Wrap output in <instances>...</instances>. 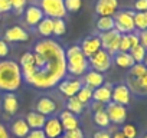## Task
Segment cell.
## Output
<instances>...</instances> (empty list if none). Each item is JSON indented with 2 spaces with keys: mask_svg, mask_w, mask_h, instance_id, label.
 Returning <instances> with one entry per match:
<instances>
[{
  "mask_svg": "<svg viewBox=\"0 0 147 138\" xmlns=\"http://www.w3.org/2000/svg\"><path fill=\"white\" fill-rule=\"evenodd\" d=\"M97 30L100 33H105L110 30H114V17L111 16H100L95 22Z\"/></svg>",
  "mask_w": 147,
  "mask_h": 138,
  "instance_id": "484cf974",
  "label": "cell"
},
{
  "mask_svg": "<svg viewBox=\"0 0 147 138\" xmlns=\"http://www.w3.org/2000/svg\"><path fill=\"white\" fill-rule=\"evenodd\" d=\"M146 76H147V72H146Z\"/></svg>",
  "mask_w": 147,
  "mask_h": 138,
  "instance_id": "f5cc1de1",
  "label": "cell"
},
{
  "mask_svg": "<svg viewBox=\"0 0 147 138\" xmlns=\"http://www.w3.org/2000/svg\"><path fill=\"white\" fill-rule=\"evenodd\" d=\"M146 48H143L141 45H137V46H134V48H131L130 49V55H131V58H133V60L136 62V63H143V60H144V58H146Z\"/></svg>",
  "mask_w": 147,
  "mask_h": 138,
  "instance_id": "4dcf8cb0",
  "label": "cell"
},
{
  "mask_svg": "<svg viewBox=\"0 0 147 138\" xmlns=\"http://www.w3.org/2000/svg\"><path fill=\"white\" fill-rule=\"evenodd\" d=\"M105 82V78H104V74H100L97 71H94V69H90V71H87L82 76V84L91 89H97L100 86H102Z\"/></svg>",
  "mask_w": 147,
  "mask_h": 138,
  "instance_id": "d6986e66",
  "label": "cell"
},
{
  "mask_svg": "<svg viewBox=\"0 0 147 138\" xmlns=\"http://www.w3.org/2000/svg\"><path fill=\"white\" fill-rule=\"evenodd\" d=\"M121 132L125 138H137L138 135V129L134 124H124L121 128Z\"/></svg>",
  "mask_w": 147,
  "mask_h": 138,
  "instance_id": "e575fe53",
  "label": "cell"
},
{
  "mask_svg": "<svg viewBox=\"0 0 147 138\" xmlns=\"http://www.w3.org/2000/svg\"><path fill=\"white\" fill-rule=\"evenodd\" d=\"M2 108L6 115H15L19 109V99L15 92H5L2 96Z\"/></svg>",
  "mask_w": 147,
  "mask_h": 138,
  "instance_id": "ac0fdd59",
  "label": "cell"
},
{
  "mask_svg": "<svg viewBox=\"0 0 147 138\" xmlns=\"http://www.w3.org/2000/svg\"><path fill=\"white\" fill-rule=\"evenodd\" d=\"M12 12V6L9 0H0V15Z\"/></svg>",
  "mask_w": 147,
  "mask_h": 138,
  "instance_id": "7bdbcfd3",
  "label": "cell"
},
{
  "mask_svg": "<svg viewBox=\"0 0 147 138\" xmlns=\"http://www.w3.org/2000/svg\"><path fill=\"white\" fill-rule=\"evenodd\" d=\"M26 138H46L43 129H30L29 134L26 135Z\"/></svg>",
  "mask_w": 147,
  "mask_h": 138,
  "instance_id": "60d3db41",
  "label": "cell"
},
{
  "mask_svg": "<svg viewBox=\"0 0 147 138\" xmlns=\"http://www.w3.org/2000/svg\"><path fill=\"white\" fill-rule=\"evenodd\" d=\"M43 132L46 135V138H62L63 135V128L61 125V121L58 117H48L46 118V122L43 125Z\"/></svg>",
  "mask_w": 147,
  "mask_h": 138,
  "instance_id": "7c38bea8",
  "label": "cell"
},
{
  "mask_svg": "<svg viewBox=\"0 0 147 138\" xmlns=\"http://www.w3.org/2000/svg\"><path fill=\"white\" fill-rule=\"evenodd\" d=\"M65 3V9H66V13H77L81 10L82 7V0H63Z\"/></svg>",
  "mask_w": 147,
  "mask_h": 138,
  "instance_id": "836d02e7",
  "label": "cell"
},
{
  "mask_svg": "<svg viewBox=\"0 0 147 138\" xmlns=\"http://www.w3.org/2000/svg\"><path fill=\"white\" fill-rule=\"evenodd\" d=\"M43 15L46 17L51 19H63L66 16V9H65V3L63 0H39V5H38Z\"/></svg>",
  "mask_w": 147,
  "mask_h": 138,
  "instance_id": "5b68a950",
  "label": "cell"
},
{
  "mask_svg": "<svg viewBox=\"0 0 147 138\" xmlns=\"http://www.w3.org/2000/svg\"><path fill=\"white\" fill-rule=\"evenodd\" d=\"M147 72V68L144 63H134L131 68H130V72H128V76H133V78H141L144 76Z\"/></svg>",
  "mask_w": 147,
  "mask_h": 138,
  "instance_id": "d6a6232c",
  "label": "cell"
},
{
  "mask_svg": "<svg viewBox=\"0 0 147 138\" xmlns=\"http://www.w3.org/2000/svg\"><path fill=\"white\" fill-rule=\"evenodd\" d=\"M88 62H90L91 69H94V71H97L100 74H104V72L110 71V68L113 65V56L107 50L100 49L95 55H92L88 59Z\"/></svg>",
  "mask_w": 147,
  "mask_h": 138,
  "instance_id": "8992f818",
  "label": "cell"
},
{
  "mask_svg": "<svg viewBox=\"0 0 147 138\" xmlns=\"http://www.w3.org/2000/svg\"><path fill=\"white\" fill-rule=\"evenodd\" d=\"M43 17H45V15L38 5H29V6H26V9L23 12V20L30 27H36Z\"/></svg>",
  "mask_w": 147,
  "mask_h": 138,
  "instance_id": "8fae6325",
  "label": "cell"
},
{
  "mask_svg": "<svg viewBox=\"0 0 147 138\" xmlns=\"http://www.w3.org/2000/svg\"><path fill=\"white\" fill-rule=\"evenodd\" d=\"M105 108V105L104 104H101V102H97V101H92V104H91V109H92V112H97V111H101V109H104Z\"/></svg>",
  "mask_w": 147,
  "mask_h": 138,
  "instance_id": "bcb514c9",
  "label": "cell"
},
{
  "mask_svg": "<svg viewBox=\"0 0 147 138\" xmlns=\"http://www.w3.org/2000/svg\"><path fill=\"white\" fill-rule=\"evenodd\" d=\"M66 59V74L74 78H81L87 71H90L88 58L82 53L80 45H71L65 50Z\"/></svg>",
  "mask_w": 147,
  "mask_h": 138,
  "instance_id": "3957f363",
  "label": "cell"
},
{
  "mask_svg": "<svg viewBox=\"0 0 147 138\" xmlns=\"http://www.w3.org/2000/svg\"><path fill=\"white\" fill-rule=\"evenodd\" d=\"M92 138H111V132L108 129H98L94 132Z\"/></svg>",
  "mask_w": 147,
  "mask_h": 138,
  "instance_id": "ee69618b",
  "label": "cell"
},
{
  "mask_svg": "<svg viewBox=\"0 0 147 138\" xmlns=\"http://www.w3.org/2000/svg\"><path fill=\"white\" fill-rule=\"evenodd\" d=\"M23 81L20 65L13 59L0 60V92H15Z\"/></svg>",
  "mask_w": 147,
  "mask_h": 138,
  "instance_id": "7a4b0ae2",
  "label": "cell"
},
{
  "mask_svg": "<svg viewBox=\"0 0 147 138\" xmlns=\"http://www.w3.org/2000/svg\"><path fill=\"white\" fill-rule=\"evenodd\" d=\"M46 118L48 117L39 114L38 111H30V112L26 114L25 121H26V124L29 125L30 129H42L43 125H45V122H46Z\"/></svg>",
  "mask_w": 147,
  "mask_h": 138,
  "instance_id": "7402d4cb",
  "label": "cell"
},
{
  "mask_svg": "<svg viewBox=\"0 0 147 138\" xmlns=\"http://www.w3.org/2000/svg\"><path fill=\"white\" fill-rule=\"evenodd\" d=\"M94 122L101 128V129H107L108 127H110V118H108V115H107V112H105V108L104 109H101V111H97V112H94Z\"/></svg>",
  "mask_w": 147,
  "mask_h": 138,
  "instance_id": "83f0119b",
  "label": "cell"
},
{
  "mask_svg": "<svg viewBox=\"0 0 147 138\" xmlns=\"http://www.w3.org/2000/svg\"><path fill=\"white\" fill-rule=\"evenodd\" d=\"M134 9L137 12H147V0H136Z\"/></svg>",
  "mask_w": 147,
  "mask_h": 138,
  "instance_id": "b9f144b4",
  "label": "cell"
},
{
  "mask_svg": "<svg viewBox=\"0 0 147 138\" xmlns=\"http://www.w3.org/2000/svg\"><path fill=\"white\" fill-rule=\"evenodd\" d=\"M10 6H12V12H15L16 15H22L28 6V0H9Z\"/></svg>",
  "mask_w": 147,
  "mask_h": 138,
  "instance_id": "d590c367",
  "label": "cell"
},
{
  "mask_svg": "<svg viewBox=\"0 0 147 138\" xmlns=\"http://www.w3.org/2000/svg\"><path fill=\"white\" fill-rule=\"evenodd\" d=\"M65 32H66V23H65V20L61 19V17L53 19V33L52 35L56 36V38H61V36L65 35Z\"/></svg>",
  "mask_w": 147,
  "mask_h": 138,
  "instance_id": "1f68e13d",
  "label": "cell"
},
{
  "mask_svg": "<svg viewBox=\"0 0 147 138\" xmlns=\"http://www.w3.org/2000/svg\"><path fill=\"white\" fill-rule=\"evenodd\" d=\"M36 32L43 38V39H49L53 33V19L51 17H43L40 20V23L36 26Z\"/></svg>",
  "mask_w": 147,
  "mask_h": 138,
  "instance_id": "cb8c5ba5",
  "label": "cell"
},
{
  "mask_svg": "<svg viewBox=\"0 0 147 138\" xmlns=\"http://www.w3.org/2000/svg\"><path fill=\"white\" fill-rule=\"evenodd\" d=\"M118 12V0H97L95 3V13L100 16H111Z\"/></svg>",
  "mask_w": 147,
  "mask_h": 138,
  "instance_id": "e0dca14e",
  "label": "cell"
},
{
  "mask_svg": "<svg viewBox=\"0 0 147 138\" xmlns=\"http://www.w3.org/2000/svg\"><path fill=\"white\" fill-rule=\"evenodd\" d=\"M35 71L25 82L38 89H51L66 76L65 49L53 39H42L33 46Z\"/></svg>",
  "mask_w": 147,
  "mask_h": 138,
  "instance_id": "6da1fadb",
  "label": "cell"
},
{
  "mask_svg": "<svg viewBox=\"0 0 147 138\" xmlns=\"http://www.w3.org/2000/svg\"><path fill=\"white\" fill-rule=\"evenodd\" d=\"M100 40H101V48L104 50H107L111 56H114L118 52V45H120V38L121 33H118L115 29L105 32V33H100Z\"/></svg>",
  "mask_w": 147,
  "mask_h": 138,
  "instance_id": "52a82bcc",
  "label": "cell"
},
{
  "mask_svg": "<svg viewBox=\"0 0 147 138\" xmlns=\"http://www.w3.org/2000/svg\"><path fill=\"white\" fill-rule=\"evenodd\" d=\"M84 104H81L80 101H78V98L77 96H72V98H66V109L69 111V112H72L74 115H80V114H82V111H84Z\"/></svg>",
  "mask_w": 147,
  "mask_h": 138,
  "instance_id": "4316f807",
  "label": "cell"
},
{
  "mask_svg": "<svg viewBox=\"0 0 147 138\" xmlns=\"http://www.w3.org/2000/svg\"><path fill=\"white\" fill-rule=\"evenodd\" d=\"M62 138H85V135H84V131L81 128H77L72 131H65Z\"/></svg>",
  "mask_w": 147,
  "mask_h": 138,
  "instance_id": "8d00e7d4",
  "label": "cell"
},
{
  "mask_svg": "<svg viewBox=\"0 0 147 138\" xmlns=\"http://www.w3.org/2000/svg\"><path fill=\"white\" fill-rule=\"evenodd\" d=\"M0 138H10L9 132H7V129H6V127L3 124H0Z\"/></svg>",
  "mask_w": 147,
  "mask_h": 138,
  "instance_id": "7dc6e473",
  "label": "cell"
},
{
  "mask_svg": "<svg viewBox=\"0 0 147 138\" xmlns=\"http://www.w3.org/2000/svg\"><path fill=\"white\" fill-rule=\"evenodd\" d=\"M56 109H58V104L51 96L43 95L36 101V111L45 117H53L56 114Z\"/></svg>",
  "mask_w": 147,
  "mask_h": 138,
  "instance_id": "9a60e30c",
  "label": "cell"
},
{
  "mask_svg": "<svg viewBox=\"0 0 147 138\" xmlns=\"http://www.w3.org/2000/svg\"><path fill=\"white\" fill-rule=\"evenodd\" d=\"M138 39H140V45L143 48H146V50H147V29L138 32Z\"/></svg>",
  "mask_w": 147,
  "mask_h": 138,
  "instance_id": "f6af8a7d",
  "label": "cell"
},
{
  "mask_svg": "<svg viewBox=\"0 0 147 138\" xmlns=\"http://www.w3.org/2000/svg\"><path fill=\"white\" fill-rule=\"evenodd\" d=\"M10 49H9V43L0 39V58H6L9 55Z\"/></svg>",
  "mask_w": 147,
  "mask_h": 138,
  "instance_id": "ab89813d",
  "label": "cell"
},
{
  "mask_svg": "<svg viewBox=\"0 0 147 138\" xmlns=\"http://www.w3.org/2000/svg\"><path fill=\"white\" fill-rule=\"evenodd\" d=\"M111 95H113V85L108 84V82H104L102 86L94 89L92 101H97V102H101V104L107 105V104L111 102Z\"/></svg>",
  "mask_w": 147,
  "mask_h": 138,
  "instance_id": "44dd1931",
  "label": "cell"
},
{
  "mask_svg": "<svg viewBox=\"0 0 147 138\" xmlns=\"http://www.w3.org/2000/svg\"><path fill=\"white\" fill-rule=\"evenodd\" d=\"M113 62H114L118 68H123V69H130V68L136 63L128 52H117V53L113 56Z\"/></svg>",
  "mask_w": 147,
  "mask_h": 138,
  "instance_id": "d4e9b609",
  "label": "cell"
},
{
  "mask_svg": "<svg viewBox=\"0 0 147 138\" xmlns=\"http://www.w3.org/2000/svg\"><path fill=\"white\" fill-rule=\"evenodd\" d=\"M92 92H94V89H91V88H88V86L82 85V88L78 91V94H77L75 96L78 98V101H80L81 104L87 105L88 102H91V101H92Z\"/></svg>",
  "mask_w": 147,
  "mask_h": 138,
  "instance_id": "f546056e",
  "label": "cell"
},
{
  "mask_svg": "<svg viewBox=\"0 0 147 138\" xmlns=\"http://www.w3.org/2000/svg\"><path fill=\"white\" fill-rule=\"evenodd\" d=\"M61 125L63 128V131H72V129H77L80 128V119L77 115H74L72 112H69L68 109H63L59 115H58Z\"/></svg>",
  "mask_w": 147,
  "mask_h": 138,
  "instance_id": "ffe728a7",
  "label": "cell"
},
{
  "mask_svg": "<svg viewBox=\"0 0 147 138\" xmlns=\"http://www.w3.org/2000/svg\"><path fill=\"white\" fill-rule=\"evenodd\" d=\"M111 101L118 104V105H124L127 107L131 101V92L128 89V86L125 84H118L115 86H113V95H111Z\"/></svg>",
  "mask_w": 147,
  "mask_h": 138,
  "instance_id": "5bb4252c",
  "label": "cell"
},
{
  "mask_svg": "<svg viewBox=\"0 0 147 138\" xmlns=\"http://www.w3.org/2000/svg\"><path fill=\"white\" fill-rule=\"evenodd\" d=\"M105 112L110 118V122L111 124H115V125H121L125 122V118H127V107L124 105H118L115 102H110L105 105Z\"/></svg>",
  "mask_w": 147,
  "mask_h": 138,
  "instance_id": "ba28073f",
  "label": "cell"
},
{
  "mask_svg": "<svg viewBox=\"0 0 147 138\" xmlns=\"http://www.w3.org/2000/svg\"><path fill=\"white\" fill-rule=\"evenodd\" d=\"M134 13L130 9H124V10H118L114 15V29L121 33V35H128L136 32L134 27Z\"/></svg>",
  "mask_w": 147,
  "mask_h": 138,
  "instance_id": "277c9868",
  "label": "cell"
},
{
  "mask_svg": "<svg viewBox=\"0 0 147 138\" xmlns=\"http://www.w3.org/2000/svg\"><path fill=\"white\" fill-rule=\"evenodd\" d=\"M143 63L146 65V68H147V52H146V58H144V60H143Z\"/></svg>",
  "mask_w": 147,
  "mask_h": 138,
  "instance_id": "681fc988",
  "label": "cell"
},
{
  "mask_svg": "<svg viewBox=\"0 0 147 138\" xmlns=\"http://www.w3.org/2000/svg\"><path fill=\"white\" fill-rule=\"evenodd\" d=\"M12 134L16 137V138H26V135L29 134L30 128L29 125L26 124L25 118H18L12 122Z\"/></svg>",
  "mask_w": 147,
  "mask_h": 138,
  "instance_id": "603a6c76",
  "label": "cell"
},
{
  "mask_svg": "<svg viewBox=\"0 0 147 138\" xmlns=\"http://www.w3.org/2000/svg\"><path fill=\"white\" fill-rule=\"evenodd\" d=\"M80 48H81V50H82V53L90 59L92 55H95L100 49H102L101 48V40H100V36L98 35H91V36H87L82 42H81V45H80Z\"/></svg>",
  "mask_w": 147,
  "mask_h": 138,
  "instance_id": "4fadbf2b",
  "label": "cell"
},
{
  "mask_svg": "<svg viewBox=\"0 0 147 138\" xmlns=\"http://www.w3.org/2000/svg\"><path fill=\"white\" fill-rule=\"evenodd\" d=\"M30 39V35L26 29L22 26H10L5 30V42L7 43H19V42H28Z\"/></svg>",
  "mask_w": 147,
  "mask_h": 138,
  "instance_id": "30bf717a",
  "label": "cell"
},
{
  "mask_svg": "<svg viewBox=\"0 0 147 138\" xmlns=\"http://www.w3.org/2000/svg\"><path fill=\"white\" fill-rule=\"evenodd\" d=\"M134 27L138 32L147 29V12H136L134 13Z\"/></svg>",
  "mask_w": 147,
  "mask_h": 138,
  "instance_id": "f1b7e54d",
  "label": "cell"
},
{
  "mask_svg": "<svg viewBox=\"0 0 147 138\" xmlns=\"http://www.w3.org/2000/svg\"><path fill=\"white\" fill-rule=\"evenodd\" d=\"M82 79L80 78H68V79H62L58 84V89L59 92L66 96V98H72L78 94V91L82 88Z\"/></svg>",
  "mask_w": 147,
  "mask_h": 138,
  "instance_id": "9c48e42d",
  "label": "cell"
},
{
  "mask_svg": "<svg viewBox=\"0 0 147 138\" xmlns=\"http://www.w3.org/2000/svg\"><path fill=\"white\" fill-rule=\"evenodd\" d=\"M111 138H125V137L123 135L121 131H115L114 134H111Z\"/></svg>",
  "mask_w": 147,
  "mask_h": 138,
  "instance_id": "c3c4849f",
  "label": "cell"
},
{
  "mask_svg": "<svg viewBox=\"0 0 147 138\" xmlns=\"http://www.w3.org/2000/svg\"><path fill=\"white\" fill-rule=\"evenodd\" d=\"M0 22H2V15H0Z\"/></svg>",
  "mask_w": 147,
  "mask_h": 138,
  "instance_id": "816d5d0a",
  "label": "cell"
},
{
  "mask_svg": "<svg viewBox=\"0 0 147 138\" xmlns=\"http://www.w3.org/2000/svg\"><path fill=\"white\" fill-rule=\"evenodd\" d=\"M130 89L131 94L137 95V96H147V76H141V78H133V76H127V84H125Z\"/></svg>",
  "mask_w": 147,
  "mask_h": 138,
  "instance_id": "2e32d148",
  "label": "cell"
},
{
  "mask_svg": "<svg viewBox=\"0 0 147 138\" xmlns=\"http://www.w3.org/2000/svg\"><path fill=\"white\" fill-rule=\"evenodd\" d=\"M127 38H128V42H130V48H134V46L140 45V39H138V33L137 32L128 33Z\"/></svg>",
  "mask_w": 147,
  "mask_h": 138,
  "instance_id": "f35d334b",
  "label": "cell"
},
{
  "mask_svg": "<svg viewBox=\"0 0 147 138\" xmlns=\"http://www.w3.org/2000/svg\"><path fill=\"white\" fill-rule=\"evenodd\" d=\"M143 138H147V132H146V134H144V135H143Z\"/></svg>",
  "mask_w": 147,
  "mask_h": 138,
  "instance_id": "f907efd6",
  "label": "cell"
},
{
  "mask_svg": "<svg viewBox=\"0 0 147 138\" xmlns=\"http://www.w3.org/2000/svg\"><path fill=\"white\" fill-rule=\"evenodd\" d=\"M130 42L127 35H121L120 38V45H118V52H130Z\"/></svg>",
  "mask_w": 147,
  "mask_h": 138,
  "instance_id": "74e56055",
  "label": "cell"
}]
</instances>
